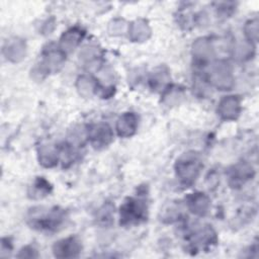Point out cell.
Returning <instances> with one entry per match:
<instances>
[{
    "instance_id": "12",
    "label": "cell",
    "mask_w": 259,
    "mask_h": 259,
    "mask_svg": "<svg viewBox=\"0 0 259 259\" xmlns=\"http://www.w3.org/2000/svg\"><path fill=\"white\" fill-rule=\"evenodd\" d=\"M58 160V149L54 147L42 148L40 152V162L46 163V166H52Z\"/></svg>"
},
{
    "instance_id": "4",
    "label": "cell",
    "mask_w": 259,
    "mask_h": 259,
    "mask_svg": "<svg viewBox=\"0 0 259 259\" xmlns=\"http://www.w3.org/2000/svg\"><path fill=\"white\" fill-rule=\"evenodd\" d=\"M81 249V242L76 237H69L56 242L53 247V252L58 258H72L77 257Z\"/></svg>"
},
{
    "instance_id": "1",
    "label": "cell",
    "mask_w": 259,
    "mask_h": 259,
    "mask_svg": "<svg viewBox=\"0 0 259 259\" xmlns=\"http://www.w3.org/2000/svg\"><path fill=\"white\" fill-rule=\"evenodd\" d=\"M65 221V212L57 207L47 208L37 207L31 209L28 215V222L32 228L38 230H56Z\"/></svg>"
},
{
    "instance_id": "13",
    "label": "cell",
    "mask_w": 259,
    "mask_h": 259,
    "mask_svg": "<svg viewBox=\"0 0 259 259\" xmlns=\"http://www.w3.org/2000/svg\"><path fill=\"white\" fill-rule=\"evenodd\" d=\"M245 33L251 41H257V36H258L257 19H252L247 22V24L245 26Z\"/></svg>"
},
{
    "instance_id": "7",
    "label": "cell",
    "mask_w": 259,
    "mask_h": 259,
    "mask_svg": "<svg viewBox=\"0 0 259 259\" xmlns=\"http://www.w3.org/2000/svg\"><path fill=\"white\" fill-rule=\"evenodd\" d=\"M240 101L236 96H226L221 100L218 112L224 119H235L240 113Z\"/></svg>"
},
{
    "instance_id": "3",
    "label": "cell",
    "mask_w": 259,
    "mask_h": 259,
    "mask_svg": "<svg viewBox=\"0 0 259 259\" xmlns=\"http://www.w3.org/2000/svg\"><path fill=\"white\" fill-rule=\"evenodd\" d=\"M146 215V206L142 201L128 198L120 207V223L123 225L139 223Z\"/></svg>"
},
{
    "instance_id": "15",
    "label": "cell",
    "mask_w": 259,
    "mask_h": 259,
    "mask_svg": "<svg viewBox=\"0 0 259 259\" xmlns=\"http://www.w3.org/2000/svg\"><path fill=\"white\" fill-rule=\"evenodd\" d=\"M18 257H37V254H36V251L31 248V247H25L23 248L21 251H20V254L18 255Z\"/></svg>"
},
{
    "instance_id": "14",
    "label": "cell",
    "mask_w": 259,
    "mask_h": 259,
    "mask_svg": "<svg viewBox=\"0 0 259 259\" xmlns=\"http://www.w3.org/2000/svg\"><path fill=\"white\" fill-rule=\"evenodd\" d=\"M101 211L99 212V218L98 221L100 222V224L102 225H108L111 223V208H108L107 205H104L102 209H100Z\"/></svg>"
},
{
    "instance_id": "9",
    "label": "cell",
    "mask_w": 259,
    "mask_h": 259,
    "mask_svg": "<svg viewBox=\"0 0 259 259\" xmlns=\"http://www.w3.org/2000/svg\"><path fill=\"white\" fill-rule=\"evenodd\" d=\"M83 37V32L80 29L72 28L64 33L61 39V47L63 52L65 51H72L74 48L79 44V41Z\"/></svg>"
},
{
    "instance_id": "6",
    "label": "cell",
    "mask_w": 259,
    "mask_h": 259,
    "mask_svg": "<svg viewBox=\"0 0 259 259\" xmlns=\"http://www.w3.org/2000/svg\"><path fill=\"white\" fill-rule=\"evenodd\" d=\"M88 137L94 147H104L110 143L112 133L106 123H98L90 127Z\"/></svg>"
},
{
    "instance_id": "10",
    "label": "cell",
    "mask_w": 259,
    "mask_h": 259,
    "mask_svg": "<svg viewBox=\"0 0 259 259\" xmlns=\"http://www.w3.org/2000/svg\"><path fill=\"white\" fill-rule=\"evenodd\" d=\"M188 204H189V208L193 213L203 215L207 211L208 199L202 193H195L190 197Z\"/></svg>"
},
{
    "instance_id": "8",
    "label": "cell",
    "mask_w": 259,
    "mask_h": 259,
    "mask_svg": "<svg viewBox=\"0 0 259 259\" xmlns=\"http://www.w3.org/2000/svg\"><path fill=\"white\" fill-rule=\"evenodd\" d=\"M138 125V118L137 115L133 112H126L122 114L117 122H116V130L117 134L120 137H131L136 132Z\"/></svg>"
},
{
    "instance_id": "2",
    "label": "cell",
    "mask_w": 259,
    "mask_h": 259,
    "mask_svg": "<svg viewBox=\"0 0 259 259\" xmlns=\"http://www.w3.org/2000/svg\"><path fill=\"white\" fill-rule=\"evenodd\" d=\"M201 168L199 157L195 153H187L176 163V173L185 184H190L197 178Z\"/></svg>"
},
{
    "instance_id": "11",
    "label": "cell",
    "mask_w": 259,
    "mask_h": 259,
    "mask_svg": "<svg viewBox=\"0 0 259 259\" xmlns=\"http://www.w3.org/2000/svg\"><path fill=\"white\" fill-rule=\"evenodd\" d=\"M252 176H253L252 167L247 164H241L236 166L235 169L232 170L231 178L234 180V185H238L252 178Z\"/></svg>"
},
{
    "instance_id": "5",
    "label": "cell",
    "mask_w": 259,
    "mask_h": 259,
    "mask_svg": "<svg viewBox=\"0 0 259 259\" xmlns=\"http://www.w3.org/2000/svg\"><path fill=\"white\" fill-rule=\"evenodd\" d=\"M210 81L220 89L227 90L233 84V76L230 66L226 62L217 63L209 75Z\"/></svg>"
}]
</instances>
